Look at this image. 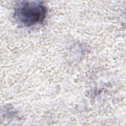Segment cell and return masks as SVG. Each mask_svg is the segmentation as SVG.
<instances>
[{
  "instance_id": "1",
  "label": "cell",
  "mask_w": 126,
  "mask_h": 126,
  "mask_svg": "<svg viewBox=\"0 0 126 126\" xmlns=\"http://www.w3.org/2000/svg\"><path fill=\"white\" fill-rule=\"evenodd\" d=\"M46 13V7L39 1H22L16 5L14 15L20 24L30 27L42 22Z\"/></svg>"
}]
</instances>
